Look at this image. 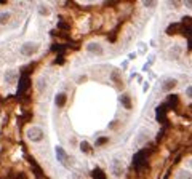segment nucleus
Here are the masks:
<instances>
[{
	"mask_svg": "<svg viewBox=\"0 0 192 179\" xmlns=\"http://www.w3.org/2000/svg\"><path fill=\"white\" fill-rule=\"evenodd\" d=\"M117 34H119V29H115L111 35H109V42H111V43H115L117 42Z\"/></svg>",
	"mask_w": 192,
	"mask_h": 179,
	"instance_id": "15",
	"label": "nucleus"
},
{
	"mask_svg": "<svg viewBox=\"0 0 192 179\" xmlns=\"http://www.w3.org/2000/svg\"><path fill=\"white\" fill-rule=\"evenodd\" d=\"M56 106L58 107H64L66 106V102H67V94L66 93H59V94H56Z\"/></svg>",
	"mask_w": 192,
	"mask_h": 179,
	"instance_id": "8",
	"label": "nucleus"
},
{
	"mask_svg": "<svg viewBox=\"0 0 192 179\" xmlns=\"http://www.w3.org/2000/svg\"><path fill=\"white\" fill-rule=\"evenodd\" d=\"M38 51V43H32V42H27L21 47V54L23 56H32L34 53Z\"/></svg>",
	"mask_w": 192,
	"mask_h": 179,
	"instance_id": "2",
	"label": "nucleus"
},
{
	"mask_svg": "<svg viewBox=\"0 0 192 179\" xmlns=\"http://www.w3.org/2000/svg\"><path fill=\"white\" fill-rule=\"evenodd\" d=\"M144 5H146V7H154V5H155V2H146Z\"/></svg>",
	"mask_w": 192,
	"mask_h": 179,
	"instance_id": "16",
	"label": "nucleus"
},
{
	"mask_svg": "<svg viewBox=\"0 0 192 179\" xmlns=\"http://www.w3.org/2000/svg\"><path fill=\"white\" fill-rule=\"evenodd\" d=\"M10 18H11L10 13H0V26H5L10 21Z\"/></svg>",
	"mask_w": 192,
	"mask_h": 179,
	"instance_id": "12",
	"label": "nucleus"
},
{
	"mask_svg": "<svg viewBox=\"0 0 192 179\" xmlns=\"http://www.w3.org/2000/svg\"><path fill=\"white\" fill-rule=\"evenodd\" d=\"M27 137L32 141V142H40L43 139V131L42 128H38V127H32L27 130Z\"/></svg>",
	"mask_w": 192,
	"mask_h": 179,
	"instance_id": "1",
	"label": "nucleus"
},
{
	"mask_svg": "<svg viewBox=\"0 0 192 179\" xmlns=\"http://www.w3.org/2000/svg\"><path fill=\"white\" fill-rule=\"evenodd\" d=\"M38 11H40V15H43V16H48L50 15V8L45 7V5H40L38 7Z\"/></svg>",
	"mask_w": 192,
	"mask_h": 179,
	"instance_id": "13",
	"label": "nucleus"
},
{
	"mask_svg": "<svg viewBox=\"0 0 192 179\" xmlns=\"http://www.w3.org/2000/svg\"><path fill=\"white\" fill-rule=\"evenodd\" d=\"M168 35H176V34H181V24H170L168 29H167Z\"/></svg>",
	"mask_w": 192,
	"mask_h": 179,
	"instance_id": "7",
	"label": "nucleus"
},
{
	"mask_svg": "<svg viewBox=\"0 0 192 179\" xmlns=\"http://www.w3.org/2000/svg\"><path fill=\"white\" fill-rule=\"evenodd\" d=\"M111 80H112V83H114L119 90L123 88V80H122V75H120V71H119V69H114V71H112Z\"/></svg>",
	"mask_w": 192,
	"mask_h": 179,
	"instance_id": "3",
	"label": "nucleus"
},
{
	"mask_svg": "<svg viewBox=\"0 0 192 179\" xmlns=\"http://www.w3.org/2000/svg\"><path fill=\"white\" fill-rule=\"evenodd\" d=\"M51 35L53 37H58L61 40H69V34L67 32H61V31H51Z\"/></svg>",
	"mask_w": 192,
	"mask_h": 179,
	"instance_id": "10",
	"label": "nucleus"
},
{
	"mask_svg": "<svg viewBox=\"0 0 192 179\" xmlns=\"http://www.w3.org/2000/svg\"><path fill=\"white\" fill-rule=\"evenodd\" d=\"M56 155H58V160L63 163V165H69V162H67V154H66V150L63 147H56Z\"/></svg>",
	"mask_w": 192,
	"mask_h": 179,
	"instance_id": "4",
	"label": "nucleus"
},
{
	"mask_svg": "<svg viewBox=\"0 0 192 179\" xmlns=\"http://www.w3.org/2000/svg\"><path fill=\"white\" fill-rule=\"evenodd\" d=\"M176 85H178V82H176L174 78H168V80H165V83H163L162 90L165 91V93H168V91H171V90H173Z\"/></svg>",
	"mask_w": 192,
	"mask_h": 179,
	"instance_id": "5",
	"label": "nucleus"
},
{
	"mask_svg": "<svg viewBox=\"0 0 192 179\" xmlns=\"http://www.w3.org/2000/svg\"><path fill=\"white\" fill-rule=\"evenodd\" d=\"M107 142H109V137H104V136H103V137H99V139L96 141V146H98V147H103V146H106Z\"/></svg>",
	"mask_w": 192,
	"mask_h": 179,
	"instance_id": "14",
	"label": "nucleus"
},
{
	"mask_svg": "<svg viewBox=\"0 0 192 179\" xmlns=\"http://www.w3.org/2000/svg\"><path fill=\"white\" fill-rule=\"evenodd\" d=\"M80 149H82V152H85V154H88V155L93 154V149H91V146H90L87 141H83V142L80 144Z\"/></svg>",
	"mask_w": 192,
	"mask_h": 179,
	"instance_id": "11",
	"label": "nucleus"
},
{
	"mask_svg": "<svg viewBox=\"0 0 192 179\" xmlns=\"http://www.w3.org/2000/svg\"><path fill=\"white\" fill-rule=\"evenodd\" d=\"M120 102H122V106H123V107H125V109H128V111H130V109L133 107V102H131V98H130V96H128V94H122V96H120Z\"/></svg>",
	"mask_w": 192,
	"mask_h": 179,
	"instance_id": "6",
	"label": "nucleus"
},
{
	"mask_svg": "<svg viewBox=\"0 0 192 179\" xmlns=\"http://www.w3.org/2000/svg\"><path fill=\"white\" fill-rule=\"evenodd\" d=\"M87 50L91 51V53H94V54H103V47L99 43H90L87 47Z\"/></svg>",
	"mask_w": 192,
	"mask_h": 179,
	"instance_id": "9",
	"label": "nucleus"
}]
</instances>
